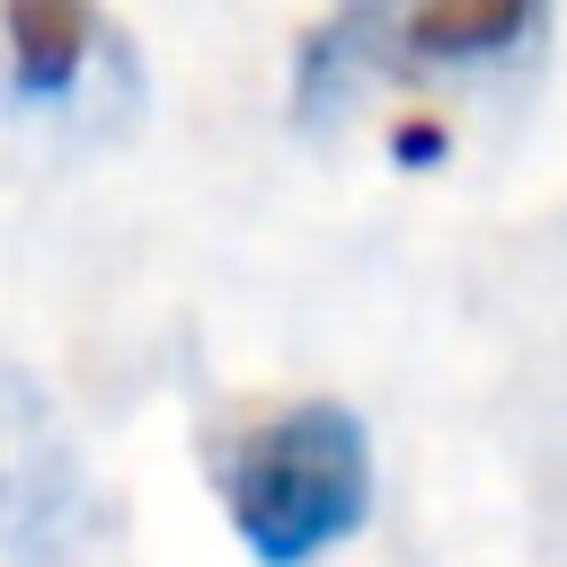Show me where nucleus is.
<instances>
[{"mask_svg": "<svg viewBox=\"0 0 567 567\" xmlns=\"http://www.w3.org/2000/svg\"><path fill=\"white\" fill-rule=\"evenodd\" d=\"M89 532H97V487L71 425L18 363H0V558L62 567Z\"/></svg>", "mask_w": 567, "mask_h": 567, "instance_id": "nucleus-4", "label": "nucleus"}, {"mask_svg": "<svg viewBox=\"0 0 567 567\" xmlns=\"http://www.w3.org/2000/svg\"><path fill=\"white\" fill-rule=\"evenodd\" d=\"M549 0H337L292 53V115L319 133L381 89H452L532 53Z\"/></svg>", "mask_w": 567, "mask_h": 567, "instance_id": "nucleus-1", "label": "nucleus"}, {"mask_svg": "<svg viewBox=\"0 0 567 567\" xmlns=\"http://www.w3.org/2000/svg\"><path fill=\"white\" fill-rule=\"evenodd\" d=\"M142 89L106 0H0V159H89L142 124Z\"/></svg>", "mask_w": 567, "mask_h": 567, "instance_id": "nucleus-3", "label": "nucleus"}, {"mask_svg": "<svg viewBox=\"0 0 567 567\" xmlns=\"http://www.w3.org/2000/svg\"><path fill=\"white\" fill-rule=\"evenodd\" d=\"M213 487L257 567H310L372 514V434L346 399H292L213 452Z\"/></svg>", "mask_w": 567, "mask_h": 567, "instance_id": "nucleus-2", "label": "nucleus"}]
</instances>
